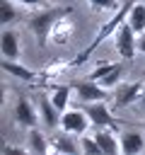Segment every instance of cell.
Returning a JSON list of instances; mask_svg holds the SVG:
<instances>
[{
    "instance_id": "cell-25",
    "label": "cell",
    "mask_w": 145,
    "mask_h": 155,
    "mask_svg": "<svg viewBox=\"0 0 145 155\" xmlns=\"http://www.w3.org/2000/svg\"><path fill=\"white\" fill-rule=\"evenodd\" d=\"M138 51H143V53H145V34H143V36H138Z\"/></svg>"
},
{
    "instance_id": "cell-17",
    "label": "cell",
    "mask_w": 145,
    "mask_h": 155,
    "mask_svg": "<svg viewBox=\"0 0 145 155\" xmlns=\"http://www.w3.org/2000/svg\"><path fill=\"white\" fill-rule=\"evenodd\" d=\"M0 68H2L5 73H10L12 78H17V80H31V78H36V73H34V70H29V68L19 65L17 61H5V58H2Z\"/></svg>"
},
{
    "instance_id": "cell-9",
    "label": "cell",
    "mask_w": 145,
    "mask_h": 155,
    "mask_svg": "<svg viewBox=\"0 0 145 155\" xmlns=\"http://www.w3.org/2000/svg\"><path fill=\"white\" fill-rule=\"evenodd\" d=\"M94 140L99 143V148H102L104 155H121V140L116 138L114 128H97Z\"/></svg>"
},
{
    "instance_id": "cell-24",
    "label": "cell",
    "mask_w": 145,
    "mask_h": 155,
    "mask_svg": "<svg viewBox=\"0 0 145 155\" xmlns=\"http://www.w3.org/2000/svg\"><path fill=\"white\" fill-rule=\"evenodd\" d=\"M17 2H22L27 7H44L46 5V0H17Z\"/></svg>"
},
{
    "instance_id": "cell-19",
    "label": "cell",
    "mask_w": 145,
    "mask_h": 155,
    "mask_svg": "<svg viewBox=\"0 0 145 155\" xmlns=\"http://www.w3.org/2000/svg\"><path fill=\"white\" fill-rule=\"evenodd\" d=\"M17 19V10L12 7V2L10 0H0V22L7 27V24H12Z\"/></svg>"
},
{
    "instance_id": "cell-8",
    "label": "cell",
    "mask_w": 145,
    "mask_h": 155,
    "mask_svg": "<svg viewBox=\"0 0 145 155\" xmlns=\"http://www.w3.org/2000/svg\"><path fill=\"white\" fill-rule=\"evenodd\" d=\"M14 116H17V121H19L22 126L34 128V126L39 124V116H41V114H36L34 104H31L27 97H19V99H17V104H14Z\"/></svg>"
},
{
    "instance_id": "cell-6",
    "label": "cell",
    "mask_w": 145,
    "mask_h": 155,
    "mask_svg": "<svg viewBox=\"0 0 145 155\" xmlns=\"http://www.w3.org/2000/svg\"><path fill=\"white\" fill-rule=\"evenodd\" d=\"M82 111L89 116V121H92L97 128H114V126H116V119L111 116L106 102H92V104H85Z\"/></svg>"
},
{
    "instance_id": "cell-7",
    "label": "cell",
    "mask_w": 145,
    "mask_h": 155,
    "mask_svg": "<svg viewBox=\"0 0 145 155\" xmlns=\"http://www.w3.org/2000/svg\"><path fill=\"white\" fill-rule=\"evenodd\" d=\"M143 90H145V82H128V85H121L118 92L114 94V104L116 107H128L133 102H140L143 97Z\"/></svg>"
},
{
    "instance_id": "cell-14",
    "label": "cell",
    "mask_w": 145,
    "mask_h": 155,
    "mask_svg": "<svg viewBox=\"0 0 145 155\" xmlns=\"http://www.w3.org/2000/svg\"><path fill=\"white\" fill-rule=\"evenodd\" d=\"M51 143L46 140V136L36 128H29V153L31 155H48Z\"/></svg>"
},
{
    "instance_id": "cell-18",
    "label": "cell",
    "mask_w": 145,
    "mask_h": 155,
    "mask_svg": "<svg viewBox=\"0 0 145 155\" xmlns=\"http://www.w3.org/2000/svg\"><path fill=\"white\" fill-rule=\"evenodd\" d=\"M70 90H72V85H58V87H53V92H51V102H53V107H56L60 114H63V111H68Z\"/></svg>"
},
{
    "instance_id": "cell-12",
    "label": "cell",
    "mask_w": 145,
    "mask_h": 155,
    "mask_svg": "<svg viewBox=\"0 0 145 155\" xmlns=\"http://www.w3.org/2000/svg\"><path fill=\"white\" fill-rule=\"evenodd\" d=\"M118 140H121V155H138L145 148V138L138 131H126L121 133Z\"/></svg>"
},
{
    "instance_id": "cell-26",
    "label": "cell",
    "mask_w": 145,
    "mask_h": 155,
    "mask_svg": "<svg viewBox=\"0 0 145 155\" xmlns=\"http://www.w3.org/2000/svg\"><path fill=\"white\" fill-rule=\"evenodd\" d=\"M143 82H145V78H143ZM140 107H143V111H145V90H143V97H140Z\"/></svg>"
},
{
    "instance_id": "cell-16",
    "label": "cell",
    "mask_w": 145,
    "mask_h": 155,
    "mask_svg": "<svg viewBox=\"0 0 145 155\" xmlns=\"http://www.w3.org/2000/svg\"><path fill=\"white\" fill-rule=\"evenodd\" d=\"M70 36H72V22H70L68 15H65V17H60V19L56 22V27H53V31H51V39H53L56 44H65Z\"/></svg>"
},
{
    "instance_id": "cell-21",
    "label": "cell",
    "mask_w": 145,
    "mask_h": 155,
    "mask_svg": "<svg viewBox=\"0 0 145 155\" xmlns=\"http://www.w3.org/2000/svg\"><path fill=\"white\" fill-rule=\"evenodd\" d=\"M121 70H123V68H121V63H116V65H114V70H111L109 75H104V78H102L97 85H102L104 90H109V87L118 85V80H121Z\"/></svg>"
},
{
    "instance_id": "cell-4",
    "label": "cell",
    "mask_w": 145,
    "mask_h": 155,
    "mask_svg": "<svg viewBox=\"0 0 145 155\" xmlns=\"http://www.w3.org/2000/svg\"><path fill=\"white\" fill-rule=\"evenodd\" d=\"M92 121H89V116L82 111V109H68V111H63L60 114V128L65 131V133H77V136H82V133H87V126H89Z\"/></svg>"
},
{
    "instance_id": "cell-20",
    "label": "cell",
    "mask_w": 145,
    "mask_h": 155,
    "mask_svg": "<svg viewBox=\"0 0 145 155\" xmlns=\"http://www.w3.org/2000/svg\"><path fill=\"white\" fill-rule=\"evenodd\" d=\"M80 148H82L85 155H104L102 148H99V143L94 140V136H82L80 138Z\"/></svg>"
},
{
    "instance_id": "cell-11",
    "label": "cell",
    "mask_w": 145,
    "mask_h": 155,
    "mask_svg": "<svg viewBox=\"0 0 145 155\" xmlns=\"http://www.w3.org/2000/svg\"><path fill=\"white\" fill-rule=\"evenodd\" d=\"M39 114H41V121L48 131H53L56 126H60V111L53 107L51 97H41L39 99Z\"/></svg>"
},
{
    "instance_id": "cell-15",
    "label": "cell",
    "mask_w": 145,
    "mask_h": 155,
    "mask_svg": "<svg viewBox=\"0 0 145 155\" xmlns=\"http://www.w3.org/2000/svg\"><path fill=\"white\" fill-rule=\"evenodd\" d=\"M135 34H145V2H135L130 7V15L126 19Z\"/></svg>"
},
{
    "instance_id": "cell-5",
    "label": "cell",
    "mask_w": 145,
    "mask_h": 155,
    "mask_svg": "<svg viewBox=\"0 0 145 155\" xmlns=\"http://www.w3.org/2000/svg\"><path fill=\"white\" fill-rule=\"evenodd\" d=\"M72 90L77 92V97L85 102V104H92V102H106V90L102 85H97L94 80H75L72 82Z\"/></svg>"
},
{
    "instance_id": "cell-2",
    "label": "cell",
    "mask_w": 145,
    "mask_h": 155,
    "mask_svg": "<svg viewBox=\"0 0 145 155\" xmlns=\"http://www.w3.org/2000/svg\"><path fill=\"white\" fill-rule=\"evenodd\" d=\"M133 5H135V2H133V0H128L123 7H118V12H116V15H114V17H111V19H109V22H106V24H104L99 31H97L94 41H92V44H89V46H87V48H85V51H82V53L75 58V63H72V65H80V63H85V61H87V56H92V51H94V48H97V46H99V44H102L106 36L116 34V29L123 24V19H128V15H130V7H133Z\"/></svg>"
},
{
    "instance_id": "cell-13",
    "label": "cell",
    "mask_w": 145,
    "mask_h": 155,
    "mask_svg": "<svg viewBox=\"0 0 145 155\" xmlns=\"http://www.w3.org/2000/svg\"><path fill=\"white\" fill-rule=\"evenodd\" d=\"M48 143H51V150L58 155H77L80 153V145L72 140V136H53Z\"/></svg>"
},
{
    "instance_id": "cell-23",
    "label": "cell",
    "mask_w": 145,
    "mask_h": 155,
    "mask_svg": "<svg viewBox=\"0 0 145 155\" xmlns=\"http://www.w3.org/2000/svg\"><path fill=\"white\" fill-rule=\"evenodd\" d=\"M2 155H31V153L19 145H2Z\"/></svg>"
},
{
    "instance_id": "cell-1",
    "label": "cell",
    "mask_w": 145,
    "mask_h": 155,
    "mask_svg": "<svg viewBox=\"0 0 145 155\" xmlns=\"http://www.w3.org/2000/svg\"><path fill=\"white\" fill-rule=\"evenodd\" d=\"M65 15H70V10H63V7H46V10H41V12H36V15L29 17V29L34 31L39 48L46 46V39H51V31H53L56 22H58L60 17H65Z\"/></svg>"
},
{
    "instance_id": "cell-10",
    "label": "cell",
    "mask_w": 145,
    "mask_h": 155,
    "mask_svg": "<svg viewBox=\"0 0 145 155\" xmlns=\"http://www.w3.org/2000/svg\"><path fill=\"white\" fill-rule=\"evenodd\" d=\"M0 51H2V58L5 61H17V56H19V39H17V34L12 31V29H2V34H0Z\"/></svg>"
},
{
    "instance_id": "cell-22",
    "label": "cell",
    "mask_w": 145,
    "mask_h": 155,
    "mask_svg": "<svg viewBox=\"0 0 145 155\" xmlns=\"http://www.w3.org/2000/svg\"><path fill=\"white\" fill-rule=\"evenodd\" d=\"M87 2L97 10H116L118 7V0H87Z\"/></svg>"
},
{
    "instance_id": "cell-3",
    "label": "cell",
    "mask_w": 145,
    "mask_h": 155,
    "mask_svg": "<svg viewBox=\"0 0 145 155\" xmlns=\"http://www.w3.org/2000/svg\"><path fill=\"white\" fill-rule=\"evenodd\" d=\"M114 41H116V51H118V56H121V58L130 61V58L135 56V51H138V39H135V31L130 29V24H128V22H123V24L116 29Z\"/></svg>"
}]
</instances>
